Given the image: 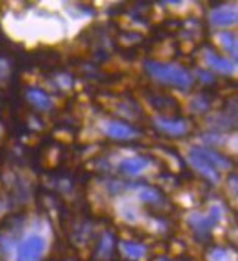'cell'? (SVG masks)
I'll return each instance as SVG.
<instances>
[{"mask_svg":"<svg viewBox=\"0 0 238 261\" xmlns=\"http://www.w3.org/2000/svg\"><path fill=\"white\" fill-rule=\"evenodd\" d=\"M144 68L153 80L166 84V85H172L179 90H188L194 83L193 73L178 63H163V62H156V60H147L144 63Z\"/></svg>","mask_w":238,"mask_h":261,"instance_id":"1","label":"cell"},{"mask_svg":"<svg viewBox=\"0 0 238 261\" xmlns=\"http://www.w3.org/2000/svg\"><path fill=\"white\" fill-rule=\"evenodd\" d=\"M224 208L221 204H213L207 213H191L187 217V223L190 227L196 232V235L200 238H204L212 229L215 225L219 223V220L222 219Z\"/></svg>","mask_w":238,"mask_h":261,"instance_id":"2","label":"cell"},{"mask_svg":"<svg viewBox=\"0 0 238 261\" xmlns=\"http://www.w3.org/2000/svg\"><path fill=\"white\" fill-rule=\"evenodd\" d=\"M46 249V239L31 233L24 238L16 248V261H40Z\"/></svg>","mask_w":238,"mask_h":261,"instance_id":"3","label":"cell"},{"mask_svg":"<svg viewBox=\"0 0 238 261\" xmlns=\"http://www.w3.org/2000/svg\"><path fill=\"white\" fill-rule=\"evenodd\" d=\"M187 162L190 163V166L197 172V173H200L203 178L206 179V180H209L210 184H218L219 182V179H221V175H219V172L215 169L204 157H203L199 151H197V148L196 147H191L190 150H188V153H187Z\"/></svg>","mask_w":238,"mask_h":261,"instance_id":"4","label":"cell"},{"mask_svg":"<svg viewBox=\"0 0 238 261\" xmlns=\"http://www.w3.org/2000/svg\"><path fill=\"white\" fill-rule=\"evenodd\" d=\"M102 129L105 132V135L116 141H130L138 135V132L134 129L131 125L121 122V120H107L103 123Z\"/></svg>","mask_w":238,"mask_h":261,"instance_id":"5","label":"cell"},{"mask_svg":"<svg viewBox=\"0 0 238 261\" xmlns=\"http://www.w3.org/2000/svg\"><path fill=\"white\" fill-rule=\"evenodd\" d=\"M238 13L237 6H231V5H225V6H219L213 9L210 15H209V21L210 24L218 27V28H226V27H232L237 24Z\"/></svg>","mask_w":238,"mask_h":261,"instance_id":"6","label":"cell"},{"mask_svg":"<svg viewBox=\"0 0 238 261\" xmlns=\"http://www.w3.org/2000/svg\"><path fill=\"white\" fill-rule=\"evenodd\" d=\"M153 123L157 129L165 132L166 135H172V137H181L188 132V123L184 119L156 116L153 119Z\"/></svg>","mask_w":238,"mask_h":261,"instance_id":"7","label":"cell"},{"mask_svg":"<svg viewBox=\"0 0 238 261\" xmlns=\"http://www.w3.org/2000/svg\"><path fill=\"white\" fill-rule=\"evenodd\" d=\"M204 60H206L209 68H212L213 71L219 72V73H224V75H231L237 69L235 60L224 58V56L218 55L212 48L204 50Z\"/></svg>","mask_w":238,"mask_h":261,"instance_id":"8","label":"cell"},{"mask_svg":"<svg viewBox=\"0 0 238 261\" xmlns=\"http://www.w3.org/2000/svg\"><path fill=\"white\" fill-rule=\"evenodd\" d=\"M152 165V162L147 157L135 155V157H127L119 162V172L125 176H140L144 170H147Z\"/></svg>","mask_w":238,"mask_h":261,"instance_id":"9","label":"cell"},{"mask_svg":"<svg viewBox=\"0 0 238 261\" xmlns=\"http://www.w3.org/2000/svg\"><path fill=\"white\" fill-rule=\"evenodd\" d=\"M27 100L36 109L41 110V112H47V110H50L53 107L52 97L46 91L40 90V88H30L27 91Z\"/></svg>","mask_w":238,"mask_h":261,"instance_id":"10","label":"cell"},{"mask_svg":"<svg viewBox=\"0 0 238 261\" xmlns=\"http://www.w3.org/2000/svg\"><path fill=\"white\" fill-rule=\"evenodd\" d=\"M216 38H218V43L221 44L222 50L229 56V59H231V58H232V60L237 59L238 41L235 33H231V31H221V33H218Z\"/></svg>","mask_w":238,"mask_h":261,"instance_id":"11","label":"cell"},{"mask_svg":"<svg viewBox=\"0 0 238 261\" xmlns=\"http://www.w3.org/2000/svg\"><path fill=\"white\" fill-rule=\"evenodd\" d=\"M197 148V151L200 153V154L212 165V166L218 170H228V169H231V162L226 159V157H224L222 154H219V153H216L215 150H212V148H206V147H196Z\"/></svg>","mask_w":238,"mask_h":261,"instance_id":"12","label":"cell"},{"mask_svg":"<svg viewBox=\"0 0 238 261\" xmlns=\"http://www.w3.org/2000/svg\"><path fill=\"white\" fill-rule=\"evenodd\" d=\"M119 248L122 251V254L132 261H140L146 257L147 248L140 242H132V241H122L119 244Z\"/></svg>","mask_w":238,"mask_h":261,"instance_id":"13","label":"cell"},{"mask_svg":"<svg viewBox=\"0 0 238 261\" xmlns=\"http://www.w3.org/2000/svg\"><path fill=\"white\" fill-rule=\"evenodd\" d=\"M113 247H115V237H113V233L105 232L102 235V238H100V241H99V245H97V251H96L97 257L100 260L110 258V255L113 252Z\"/></svg>","mask_w":238,"mask_h":261,"instance_id":"14","label":"cell"},{"mask_svg":"<svg viewBox=\"0 0 238 261\" xmlns=\"http://www.w3.org/2000/svg\"><path fill=\"white\" fill-rule=\"evenodd\" d=\"M137 198L140 201L149 202V204H159L162 201V197H160L159 191L152 188V187H144V185L137 188Z\"/></svg>","mask_w":238,"mask_h":261,"instance_id":"15","label":"cell"},{"mask_svg":"<svg viewBox=\"0 0 238 261\" xmlns=\"http://www.w3.org/2000/svg\"><path fill=\"white\" fill-rule=\"evenodd\" d=\"M119 213H121L124 220H127V222H130V223L137 222V219H138V212H137V208H135L132 204H130V202H124V204L121 205V208H119Z\"/></svg>","mask_w":238,"mask_h":261,"instance_id":"16","label":"cell"},{"mask_svg":"<svg viewBox=\"0 0 238 261\" xmlns=\"http://www.w3.org/2000/svg\"><path fill=\"white\" fill-rule=\"evenodd\" d=\"M207 260L209 261H231V252L229 249L221 248V247H216L212 248L207 254Z\"/></svg>","mask_w":238,"mask_h":261,"instance_id":"17","label":"cell"},{"mask_svg":"<svg viewBox=\"0 0 238 261\" xmlns=\"http://www.w3.org/2000/svg\"><path fill=\"white\" fill-rule=\"evenodd\" d=\"M207 109H209V101H207L204 97L197 95V97L191 98L190 110L193 113H204Z\"/></svg>","mask_w":238,"mask_h":261,"instance_id":"18","label":"cell"},{"mask_svg":"<svg viewBox=\"0 0 238 261\" xmlns=\"http://www.w3.org/2000/svg\"><path fill=\"white\" fill-rule=\"evenodd\" d=\"M194 75H196V78H199L204 84L213 83V75L210 72L204 71V69H197V71L194 72Z\"/></svg>","mask_w":238,"mask_h":261,"instance_id":"19","label":"cell"},{"mask_svg":"<svg viewBox=\"0 0 238 261\" xmlns=\"http://www.w3.org/2000/svg\"><path fill=\"white\" fill-rule=\"evenodd\" d=\"M9 73V63L5 59H0V78H6Z\"/></svg>","mask_w":238,"mask_h":261,"instance_id":"20","label":"cell"},{"mask_svg":"<svg viewBox=\"0 0 238 261\" xmlns=\"http://www.w3.org/2000/svg\"><path fill=\"white\" fill-rule=\"evenodd\" d=\"M157 261H171V260H168V258H159Z\"/></svg>","mask_w":238,"mask_h":261,"instance_id":"21","label":"cell"},{"mask_svg":"<svg viewBox=\"0 0 238 261\" xmlns=\"http://www.w3.org/2000/svg\"><path fill=\"white\" fill-rule=\"evenodd\" d=\"M66 261H75V260H66Z\"/></svg>","mask_w":238,"mask_h":261,"instance_id":"22","label":"cell"}]
</instances>
